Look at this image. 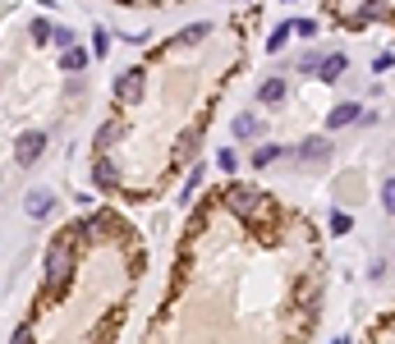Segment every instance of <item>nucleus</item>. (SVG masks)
<instances>
[{"label":"nucleus","instance_id":"nucleus-19","mask_svg":"<svg viewBox=\"0 0 395 344\" xmlns=\"http://www.w3.org/2000/svg\"><path fill=\"white\" fill-rule=\"evenodd\" d=\"M216 166H221V170H225V175H234V166H239V156H234V152H230V147H225V152H221V156H216Z\"/></svg>","mask_w":395,"mask_h":344},{"label":"nucleus","instance_id":"nucleus-8","mask_svg":"<svg viewBox=\"0 0 395 344\" xmlns=\"http://www.w3.org/2000/svg\"><path fill=\"white\" fill-rule=\"evenodd\" d=\"M258 101H262V106H281V101H285V83H281V78H267L262 88H258Z\"/></svg>","mask_w":395,"mask_h":344},{"label":"nucleus","instance_id":"nucleus-12","mask_svg":"<svg viewBox=\"0 0 395 344\" xmlns=\"http://www.w3.org/2000/svg\"><path fill=\"white\" fill-rule=\"evenodd\" d=\"M253 134H258V115H253V111L234 115V138H253Z\"/></svg>","mask_w":395,"mask_h":344},{"label":"nucleus","instance_id":"nucleus-1","mask_svg":"<svg viewBox=\"0 0 395 344\" xmlns=\"http://www.w3.org/2000/svg\"><path fill=\"white\" fill-rule=\"evenodd\" d=\"M69 276H74V253H69V244H55L51 253H46V299L65 294Z\"/></svg>","mask_w":395,"mask_h":344},{"label":"nucleus","instance_id":"nucleus-13","mask_svg":"<svg viewBox=\"0 0 395 344\" xmlns=\"http://www.w3.org/2000/svg\"><path fill=\"white\" fill-rule=\"evenodd\" d=\"M290 37H295V28H290V23H281V28H276V33L267 37V51H271V56H276V51H285V42H290Z\"/></svg>","mask_w":395,"mask_h":344},{"label":"nucleus","instance_id":"nucleus-11","mask_svg":"<svg viewBox=\"0 0 395 344\" xmlns=\"http://www.w3.org/2000/svg\"><path fill=\"white\" fill-rule=\"evenodd\" d=\"M51 207H55V202H51V193H46V189L28 193V216H51Z\"/></svg>","mask_w":395,"mask_h":344},{"label":"nucleus","instance_id":"nucleus-4","mask_svg":"<svg viewBox=\"0 0 395 344\" xmlns=\"http://www.w3.org/2000/svg\"><path fill=\"white\" fill-rule=\"evenodd\" d=\"M359 115H363V106H359V101H341V106H331L327 129H350V124H359Z\"/></svg>","mask_w":395,"mask_h":344},{"label":"nucleus","instance_id":"nucleus-9","mask_svg":"<svg viewBox=\"0 0 395 344\" xmlns=\"http://www.w3.org/2000/svg\"><path fill=\"white\" fill-rule=\"evenodd\" d=\"M373 19H386V0H363V10L354 14V28H363V23H373Z\"/></svg>","mask_w":395,"mask_h":344},{"label":"nucleus","instance_id":"nucleus-21","mask_svg":"<svg viewBox=\"0 0 395 344\" xmlns=\"http://www.w3.org/2000/svg\"><path fill=\"white\" fill-rule=\"evenodd\" d=\"M202 37H207V23H193V28H188V33L179 37V46H188V42H202Z\"/></svg>","mask_w":395,"mask_h":344},{"label":"nucleus","instance_id":"nucleus-20","mask_svg":"<svg viewBox=\"0 0 395 344\" xmlns=\"http://www.w3.org/2000/svg\"><path fill=\"white\" fill-rule=\"evenodd\" d=\"M382 207L395 216V179H386V184H382Z\"/></svg>","mask_w":395,"mask_h":344},{"label":"nucleus","instance_id":"nucleus-24","mask_svg":"<svg viewBox=\"0 0 395 344\" xmlns=\"http://www.w3.org/2000/svg\"><path fill=\"white\" fill-rule=\"evenodd\" d=\"M290 28H295L299 37H313V33H318V23H313V19H299V23H290Z\"/></svg>","mask_w":395,"mask_h":344},{"label":"nucleus","instance_id":"nucleus-17","mask_svg":"<svg viewBox=\"0 0 395 344\" xmlns=\"http://www.w3.org/2000/svg\"><path fill=\"white\" fill-rule=\"evenodd\" d=\"M83 65H88V51L69 46V51H65V69H83Z\"/></svg>","mask_w":395,"mask_h":344},{"label":"nucleus","instance_id":"nucleus-3","mask_svg":"<svg viewBox=\"0 0 395 344\" xmlns=\"http://www.w3.org/2000/svg\"><path fill=\"white\" fill-rule=\"evenodd\" d=\"M46 152V134L42 129H28V134H19V143H14V161L19 166H37V156Z\"/></svg>","mask_w":395,"mask_h":344},{"label":"nucleus","instance_id":"nucleus-7","mask_svg":"<svg viewBox=\"0 0 395 344\" xmlns=\"http://www.w3.org/2000/svg\"><path fill=\"white\" fill-rule=\"evenodd\" d=\"M299 156H308V161H318V156H331V138L327 134H313L299 143Z\"/></svg>","mask_w":395,"mask_h":344},{"label":"nucleus","instance_id":"nucleus-22","mask_svg":"<svg viewBox=\"0 0 395 344\" xmlns=\"http://www.w3.org/2000/svg\"><path fill=\"white\" fill-rule=\"evenodd\" d=\"M92 51H97V56H106V51H110V37H106V28H97V33H92Z\"/></svg>","mask_w":395,"mask_h":344},{"label":"nucleus","instance_id":"nucleus-14","mask_svg":"<svg viewBox=\"0 0 395 344\" xmlns=\"http://www.w3.org/2000/svg\"><path fill=\"white\" fill-rule=\"evenodd\" d=\"M92 179H97L101 189H115V166H110V161H97V170H92Z\"/></svg>","mask_w":395,"mask_h":344},{"label":"nucleus","instance_id":"nucleus-6","mask_svg":"<svg viewBox=\"0 0 395 344\" xmlns=\"http://www.w3.org/2000/svg\"><path fill=\"white\" fill-rule=\"evenodd\" d=\"M115 92H120V101H143V69H129Z\"/></svg>","mask_w":395,"mask_h":344},{"label":"nucleus","instance_id":"nucleus-23","mask_svg":"<svg viewBox=\"0 0 395 344\" xmlns=\"http://www.w3.org/2000/svg\"><path fill=\"white\" fill-rule=\"evenodd\" d=\"M33 37H37V42H51V37H55V33H51V23L37 19V23H33Z\"/></svg>","mask_w":395,"mask_h":344},{"label":"nucleus","instance_id":"nucleus-2","mask_svg":"<svg viewBox=\"0 0 395 344\" xmlns=\"http://www.w3.org/2000/svg\"><path fill=\"white\" fill-rule=\"evenodd\" d=\"M225 207H230L234 216H253V211L262 207V193L248 189V184H230V189H225Z\"/></svg>","mask_w":395,"mask_h":344},{"label":"nucleus","instance_id":"nucleus-10","mask_svg":"<svg viewBox=\"0 0 395 344\" xmlns=\"http://www.w3.org/2000/svg\"><path fill=\"white\" fill-rule=\"evenodd\" d=\"M281 156H285V147H276V143H258V152L248 156L253 166L262 170V166H271V161H281Z\"/></svg>","mask_w":395,"mask_h":344},{"label":"nucleus","instance_id":"nucleus-16","mask_svg":"<svg viewBox=\"0 0 395 344\" xmlns=\"http://www.w3.org/2000/svg\"><path fill=\"white\" fill-rule=\"evenodd\" d=\"M322 69V51H304L299 56V74H318Z\"/></svg>","mask_w":395,"mask_h":344},{"label":"nucleus","instance_id":"nucleus-5","mask_svg":"<svg viewBox=\"0 0 395 344\" xmlns=\"http://www.w3.org/2000/svg\"><path fill=\"white\" fill-rule=\"evenodd\" d=\"M345 69H350V56H345V51H336V56H322L318 78H322V83H336V78H341Z\"/></svg>","mask_w":395,"mask_h":344},{"label":"nucleus","instance_id":"nucleus-15","mask_svg":"<svg viewBox=\"0 0 395 344\" xmlns=\"http://www.w3.org/2000/svg\"><path fill=\"white\" fill-rule=\"evenodd\" d=\"M115 134H120V124H115V120H110V124H101V129H97V152H106V147L115 143Z\"/></svg>","mask_w":395,"mask_h":344},{"label":"nucleus","instance_id":"nucleus-18","mask_svg":"<svg viewBox=\"0 0 395 344\" xmlns=\"http://www.w3.org/2000/svg\"><path fill=\"white\" fill-rule=\"evenodd\" d=\"M350 211H331V230H336V234H350Z\"/></svg>","mask_w":395,"mask_h":344},{"label":"nucleus","instance_id":"nucleus-25","mask_svg":"<svg viewBox=\"0 0 395 344\" xmlns=\"http://www.w3.org/2000/svg\"><path fill=\"white\" fill-rule=\"evenodd\" d=\"M391 257H395V253H391Z\"/></svg>","mask_w":395,"mask_h":344}]
</instances>
